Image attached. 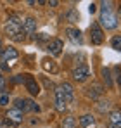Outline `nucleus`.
<instances>
[{
	"mask_svg": "<svg viewBox=\"0 0 121 128\" xmlns=\"http://www.w3.org/2000/svg\"><path fill=\"white\" fill-rule=\"evenodd\" d=\"M111 5H112L111 2H102L100 4V12H99V21L97 22L100 24V28H106V30H116L120 24V18Z\"/></svg>",
	"mask_w": 121,
	"mask_h": 128,
	"instance_id": "nucleus-1",
	"label": "nucleus"
},
{
	"mask_svg": "<svg viewBox=\"0 0 121 128\" xmlns=\"http://www.w3.org/2000/svg\"><path fill=\"white\" fill-rule=\"evenodd\" d=\"M21 24H22V19H21L18 14L9 16V19H7L5 24H4V33H5L9 38L16 40L21 33H22V31H21Z\"/></svg>",
	"mask_w": 121,
	"mask_h": 128,
	"instance_id": "nucleus-2",
	"label": "nucleus"
},
{
	"mask_svg": "<svg viewBox=\"0 0 121 128\" xmlns=\"http://www.w3.org/2000/svg\"><path fill=\"white\" fill-rule=\"evenodd\" d=\"M54 95H56V97H54V107H56V111L60 112V114H64V112L68 111L69 104H71L74 99H73V97H69V95H66V94H64V90H62L59 85L56 86Z\"/></svg>",
	"mask_w": 121,
	"mask_h": 128,
	"instance_id": "nucleus-3",
	"label": "nucleus"
},
{
	"mask_svg": "<svg viewBox=\"0 0 121 128\" xmlns=\"http://www.w3.org/2000/svg\"><path fill=\"white\" fill-rule=\"evenodd\" d=\"M104 42H106L104 30L100 28V24L97 21H94L90 24V43L92 45H102Z\"/></svg>",
	"mask_w": 121,
	"mask_h": 128,
	"instance_id": "nucleus-4",
	"label": "nucleus"
},
{
	"mask_svg": "<svg viewBox=\"0 0 121 128\" xmlns=\"http://www.w3.org/2000/svg\"><path fill=\"white\" fill-rule=\"evenodd\" d=\"M104 92H106V88L99 82H92L90 85L85 86V95L88 99H92V100H99L102 95H104Z\"/></svg>",
	"mask_w": 121,
	"mask_h": 128,
	"instance_id": "nucleus-5",
	"label": "nucleus"
},
{
	"mask_svg": "<svg viewBox=\"0 0 121 128\" xmlns=\"http://www.w3.org/2000/svg\"><path fill=\"white\" fill-rule=\"evenodd\" d=\"M14 107L16 109H19L21 112H30V111H36V112H40V106L35 102V100H31V99H16L14 100Z\"/></svg>",
	"mask_w": 121,
	"mask_h": 128,
	"instance_id": "nucleus-6",
	"label": "nucleus"
},
{
	"mask_svg": "<svg viewBox=\"0 0 121 128\" xmlns=\"http://www.w3.org/2000/svg\"><path fill=\"white\" fill-rule=\"evenodd\" d=\"M71 76H73L74 82H78V83H85V82L90 78V68H88L86 64H80L78 68H74V69L71 71Z\"/></svg>",
	"mask_w": 121,
	"mask_h": 128,
	"instance_id": "nucleus-7",
	"label": "nucleus"
},
{
	"mask_svg": "<svg viewBox=\"0 0 121 128\" xmlns=\"http://www.w3.org/2000/svg\"><path fill=\"white\" fill-rule=\"evenodd\" d=\"M24 86H26V90L30 92V95H33V97H36L38 94H40V83L36 82V78H33L31 74H24Z\"/></svg>",
	"mask_w": 121,
	"mask_h": 128,
	"instance_id": "nucleus-8",
	"label": "nucleus"
},
{
	"mask_svg": "<svg viewBox=\"0 0 121 128\" xmlns=\"http://www.w3.org/2000/svg\"><path fill=\"white\" fill-rule=\"evenodd\" d=\"M62 48H64V42L60 38H52L50 42L47 43V52L52 56V57H57L62 54Z\"/></svg>",
	"mask_w": 121,
	"mask_h": 128,
	"instance_id": "nucleus-9",
	"label": "nucleus"
},
{
	"mask_svg": "<svg viewBox=\"0 0 121 128\" xmlns=\"http://www.w3.org/2000/svg\"><path fill=\"white\" fill-rule=\"evenodd\" d=\"M5 118H7V123L10 125H19L22 123V120H24V112H21L19 109H16V107H10L7 112H5Z\"/></svg>",
	"mask_w": 121,
	"mask_h": 128,
	"instance_id": "nucleus-10",
	"label": "nucleus"
},
{
	"mask_svg": "<svg viewBox=\"0 0 121 128\" xmlns=\"http://www.w3.org/2000/svg\"><path fill=\"white\" fill-rule=\"evenodd\" d=\"M66 35H68V38L74 43V45H83V33H81L78 28L68 26V28H66Z\"/></svg>",
	"mask_w": 121,
	"mask_h": 128,
	"instance_id": "nucleus-11",
	"label": "nucleus"
},
{
	"mask_svg": "<svg viewBox=\"0 0 121 128\" xmlns=\"http://www.w3.org/2000/svg\"><path fill=\"white\" fill-rule=\"evenodd\" d=\"M19 57V52L14 48V47H4L0 50V59L2 62H10V61H16Z\"/></svg>",
	"mask_w": 121,
	"mask_h": 128,
	"instance_id": "nucleus-12",
	"label": "nucleus"
},
{
	"mask_svg": "<svg viewBox=\"0 0 121 128\" xmlns=\"http://www.w3.org/2000/svg\"><path fill=\"white\" fill-rule=\"evenodd\" d=\"M36 26H38V22L35 18H26L22 24H21V31L24 33V35H33V33H36Z\"/></svg>",
	"mask_w": 121,
	"mask_h": 128,
	"instance_id": "nucleus-13",
	"label": "nucleus"
},
{
	"mask_svg": "<svg viewBox=\"0 0 121 128\" xmlns=\"http://www.w3.org/2000/svg\"><path fill=\"white\" fill-rule=\"evenodd\" d=\"M107 121H109V126H111V128H121V111H120V109L109 111V114H107Z\"/></svg>",
	"mask_w": 121,
	"mask_h": 128,
	"instance_id": "nucleus-14",
	"label": "nucleus"
},
{
	"mask_svg": "<svg viewBox=\"0 0 121 128\" xmlns=\"http://www.w3.org/2000/svg\"><path fill=\"white\" fill-rule=\"evenodd\" d=\"M100 76L104 82V88H112L114 86V80H112V73L109 68H102L100 69Z\"/></svg>",
	"mask_w": 121,
	"mask_h": 128,
	"instance_id": "nucleus-15",
	"label": "nucleus"
},
{
	"mask_svg": "<svg viewBox=\"0 0 121 128\" xmlns=\"http://www.w3.org/2000/svg\"><path fill=\"white\" fill-rule=\"evenodd\" d=\"M95 123H97V120L92 114H83V116H80V120H78L80 128H94Z\"/></svg>",
	"mask_w": 121,
	"mask_h": 128,
	"instance_id": "nucleus-16",
	"label": "nucleus"
},
{
	"mask_svg": "<svg viewBox=\"0 0 121 128\" xmlns=\"http://www.w3.org/2000/svg\"><path fill=\"white\" fill-rule=\"evenodd\" d=\"M42 68H43V71H47V73H57V71H59L57 62H56L54 59H50V57L42 59Z\"/></svg>",
	"mask_w": 121,
	"mask_h": 128,
	"instance_id": "nucleus-17",
	"label": "nucleus"
},
{
	"mask_svg": "<svg viewBox=\"0 0 121 128\" xmlns=\"http://www.w3.org/2000/svg\"><path fill=\"white\" fill-rule=\"evenodd\" d=\"M95 109L100 112V114H106V112H109V109H111V100H104V99H99L97 100V104H95Z\"/></svg>",
	"mask_w": 121,
	"mask_h": 128,
	"instance_id": "nucleus-18",
	"label": "nucleus"
},
{
	"mask_svg": "<svg viewBox=\"0 0 121 128\" xmlns=\"http://www.w3.org/2000/svg\"><path fill=\"white\" fill-rule=\"evenodd\" d=\"M66 19L71 22V24H74V22L80 21V12H78L76 9H69V10L66 12Z\"/></svg>",
	"mask_w": 121,
	"mask_h": 128,
	"instance_id": "nucleus-19",
	"label": "nucleus"
},
{
	"mask_svg": "<svg viewBox=\"0 0 121 128\" xmlns=\"http://www.w3.org/2000/svg\"><path fill=\"white\" fill-rule=\"evenodd\" d=\"M78 126V121H76V118L74 116H66L64 120H62V128H76Z\"/></svg>",
	"mask_w": 121,
	"mask_h": 128,
	"instance_id": "nucleus-20",
	"label": "nucleus"
},
{
	"mask_svg": "<svg viewBox=\"0 0 121 128\" xmlns=\"http://www.w3.org/2000/svg\"><path fill=\"white\" fill-rule=\"evenodd\" d=\"M111 47L116 50V52H121V35H114L111 38Z\"/></svg>",
	"mask_w": 121,
	"mask_h": 128,
	"instance_id": "nucleus-21",
	"label": "nucleus"
},
{
	"mask_svg": "<svg viewBox=\"0 0 121 128\" xmlns=\"http://www.w3.org/2000/svg\"><path fill=\"white\" fill-rule=\"evenodd\" d=\"M9 102H10L9 94H7V92H5V94H0V107H7V106H9Z\"/></svg>",
	"mask_w": 121,
	"mask_h": 128,
	"instance_id": "nucleus-22",
	"label": "nucleus"
},
{
	"mask_svg": "<svg viewBox=\"0 0 121 128\" xmlns=\"http://www.w3.org/2000/svg\"><path fill=\"white\" fill-rule=\"evenodd\" d=\"M112 80H116V83L121 86V66H114V76Z\"/></svg>",
	"mask_w": 121,
	"mask_h": 128,
	"instance_id": "nucleus-23",
	"label": "nucleus"
},
{
	"mask_svg": "<svg viewBox=\"0 0 121 128\" xmlns=\"http://www.w3.org/2000/svg\"><path fill=\"white\" fill-rule=\"evenodd\" d=\"M10 82L16 83V85H18V83H24V74H16V76H12Z\"/></svg>",
	"mask_w": 121,
	"mask_h": 128,
	"instance_id": "nucleus-24",
	"label": "nucleus"
},
{
	"mask_svg": "<svg viewBox=\"0 0 121 128\" xmlns=\"http://www.w3.org/2000/svg\"><path fill=\"white\" fill-rule=\"evenodd\" d=\"M5 86H7V82H5L4 74L0 73V94H5Z\"/></svg>",
	"mask_w": 121,
	"mask_h": 128,
	"instance_id": "nucleus-25",
	"label": "nucleus"
},
{
	"mask_svg": "<svg viewBox=\"0 0 121 128\" xmlns=\"http://www.w3.org/2000/svg\"><path fill=\"white\" fill-rule=\"evenodd\" d=\"M95 10H97V4H90V5H88V12H90V14H94Z\"/></svg>",
	"mask_w": 121,
	"mask_h": 128,
	"instance_id": "nucleus-26",
	"label": "nucleus"
},
{
	"mask_svg": "<svg viewBox=\"0 0 121 128\" xmlns=\"http://www.w3.org/2000/svg\"><path fill=\"white\" fill-rule=\"evenodd\" d=\"M45 4H47V5H50V7H57V5H59V2H57V0H50V2H45Z\"/></svg>",
	"mask_w": 121,
	"mask_h": 128,
	"instance_id": "nucleus-27",
	"label": "nucleus"
},
{
	"mask_svg": "<svg viewBox=\"0 0 121 128\" xmlns=\"http://www.w3.org/2000/svg\"><path fill=\"white\" fill-rule=\"evenodd\" d=\"M42 80H43V83H45L47 86H54L52 83H50V82H48V80H47V78H42Z\"/></svg>",
	"mask_w": 121,
	"mask_h": 128,
	"instance_id": "nucleus-28",
	"label": "nucleus"
},
{
	"mask_svg": "<svg viewBox=\"0 0 121 128\" xmlns=\"http://www.w3.org/2000/svg\"><path fill=\"white\" fill-rule=\"evenodd\" d=\"M2 48H4V43H2V40H0V50H2Z\"/></svg>",
	"mask_w": 121,
	"mask_h": 128,
	"instance_id": "nucleus-29",
	"label": "nucleus"
},
{
	"mask_svg": "<svg viewBox=\"0 0 121 128\" xmlns=\"http://www.w3.org/2000/svg\"><path fill=\"white\" fill-rule=\"evenodd\" d=\"M118 10H120V18H121V4H120V7H118Z\"/></svg>",
	"mask_w": 121,
	"mask_h": 128,
	"instance_id": "nucleus-30",
	"label": "nucleus"
}]
</instances>
